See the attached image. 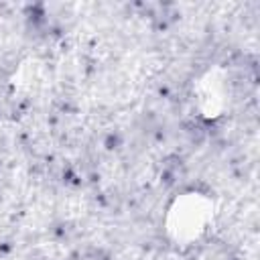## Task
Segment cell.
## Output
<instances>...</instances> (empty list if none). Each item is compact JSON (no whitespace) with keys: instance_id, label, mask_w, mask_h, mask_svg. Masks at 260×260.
<instances>
[{"instance_id":"obj_1","label":"cell","mask_w":260,"mask_h":260,"mask_svg":"<svg viewBox=\"0 0 260 260\" xmlns=\"http://www.w3.org/2000/svg\"><path fill=\"white\" fill-rule=\"evenodd\" d=\"M207 219V205L203 199H197L193 195H189L183 205H179L173 211V232L183 238H193L197 236L199 230H203Z\"/></svg>"}]
</instances>
